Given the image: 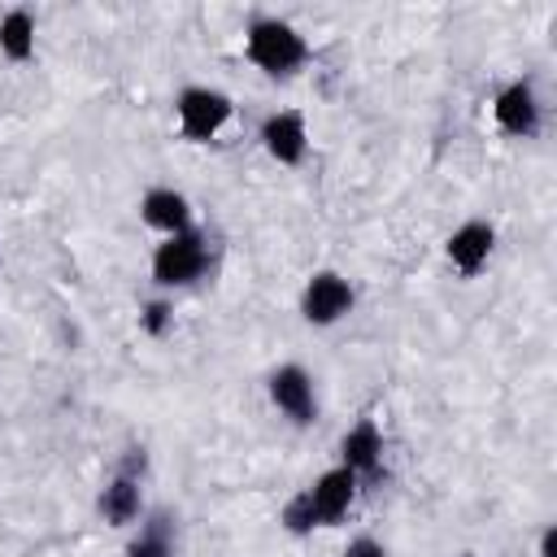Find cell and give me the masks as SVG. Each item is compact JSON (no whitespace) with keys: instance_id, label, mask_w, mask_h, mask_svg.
Here are the masks:
<instances>
[{"instance_id":"8fae6325","label":"cell","mask_w":557,"mask_h":557,"mask_svg":"<svg viewBox=\"0 0 557 557\" xmlns=\"http://www.w3.org/2000/svg\"><path fill=\"white\" fill-rule=\"evenodd\" d=\"M379 453H383V444H379V431H374V422H357L348 435H344V470H374L379 466Z\"/></svg>"},{"instance_id":"30bf717a","label":"cell","mask_w":557,"mask_h":557,"mask_svg":"<svg viewBox=\"0 0 557 557\" xmlns=\"http://www.w3.org/2000/svg\"><path fill=\"white\" fill-rule=\"evenodd\" d=\"M144 222L148 226H161L170 235H178L187 226V200L178 191H148L144 196Z\"/></svg>"},{"instance_id":"ba28073f","label":"cell","mask_w":557,"mask_h":557,"mask_svg":"<svg viewBox=\"0 0 557 557\" xmlns=\"http://www.w3.org/2000/svg\"><path fill=\"white\" fill-rule=\"evenodd\" d=\"M261 139H265L270 157H278V161H300V157H305V122H300V113H274V117L261 126Z\"/></svg>"},{"instance_id":"5b68a950","label":"cell","mask_w":557,"mask_h":557,"mask_svg":"<svg viewBox=\"0 0 557 557\" xmlns=\"http://www.w3.org/2000/svg\"><path fill=\"white\" fill-rule=\"evenodd\" d=\"M270 396H274V405H278L283 413H292L296 422H309V418H313V383H309V374H305L300 366L274 370Z\"/></svg>"},{"instance_id":"3957f363","label":"cell","mask_w":557,"mask_h":557,"mask_svg":"<svg viewBox=\"0 0 557 557\" xmlns=\"http://www.w3.org/2000/svg\"><path fill=\"white\" fill-rule=\"evenodd\" d=\"M226 117H231V100L222 91L191 87V91L178 96V122H183V135L187 139H209Z\"/></svg>"},{"instance_id":"2e32d148","label":"cell","mask_w":557,"mask_h":557,"mask_svg":"<svg viewBox=\"0 0 557 557\" xmlns=\"http://www.w3.org/2000/svg\"><path fill=\"white\" fill-rule=\"evenodd\" d=\"M344 557H387V553H383V548H379L374 540H352Z\"/></svg>"},{"instance_id":"9a60e30c","label":"cell","mask_w":557,"mask_h":557,"mask_svg":"<svg viewBox=\"0 0 557 557\" xmlns=\"http://www.w3.org/2000/svg\"><path fill=\"white\" fill-rule=\"evenodd\" d=\"M126 557H170V540H165V531L157 527V531L139 535V540L131 544V553H126Z\"/></svg>"},{"instance_id":"52a82bcc","label":"cell","mask_w":557,"mask_h":557,"mask_svg":"<svg viewBox=\"0 0 557 557\" xmlns=\"http://www.w3.org/2000/svg\"><path fill=\"white\" fill-rule=\"evenodd\" d=\"M352 487H357V474H352V470H331V474H322V479H318V487L309 492L318 522H335V518L348 509Z\"/></svg>"},{"instance_id":"8992f818","label":"cell","mask_w":557,"mask_h":557,"mask_svg":"<svg viewBox=\"0 0 557 557\" xmlns=\"http://www.w3.org/2000/svg\"><path fill=\"white\" fill-rule=\"evenodd\" d=\"M496 122L509 131V135H531L540 126V109H535V96L527 83H513L500 91L496 100Z\"/></svg>"},{"instance_id":"ac0fdd59","label":"cell","mask_w":557,"mask_h":557,"mask_svg":"<svg viewBox=\"0 0 557 557\" xmlns=\"http://www.w3.org/2000/svg\"><path fill=\"white\" fill-rule=\"evenodd\" d=\"M540 548H544V557H557V531H544V544Z\"/></svg>"},{"instance_id":"4fadbf2b","label":"cell","mask_w":557,"mask_h":557,"mask_svg":"<svg viewBox=\"0 0 557 557\" xmlns=\"http://www.w3.org/2000/svg\"><path fill=\"white\" fill-rule=\"evenodd\" d=\"M100 509H104V518H109L113 527H126V522L139 513V492H135V483H131V479H117L113 487H104Z\"/></svg>"},{"instance_id":"e0dca14e","label":"cell","mask_w":557,"mask_h":557,"mask_svg":"<svg viewBox=\"0 0 557 557\" xmlns=\"http://www.w3.org/2000/svg\"><path fill=\"white\" fill-rule=\"evenodd\" d=\"M165 313H170L165 305H148V318H144V326H148V331H161V326H165Z\"/></svg>"},{"instance_id":"7c38bea8","label":"cell","mask_w":557,"mask_h":557,"mask_svg":"<svg viewBox=\"0 0 557 557\" xmlns=\"http://www.w3.org/2000/svg\"><path fill=\"white\" fill-rule=\"evenodd\" d=\"M0 48H4L13 61H26V57L35 52V22H30V13L13 9V13L0 22Z\"/></svg>"},{"instance_id":"6da1fadb","label":"cell","mask_w":557,"mask_h":557,"mask_svg":"<svg viewBox=\"0 0 557 557\" xmlns=\"http://www.w3.org/2000/svg\"><path fill=\"white\" fill-rule=\"evenodd\" d=\"M248 57L270 74H287L305 61V39L287 22H257L248 35Z\"/></svg>"},{"instance_id":"5bb4252c","label":"cell","mask_w":557,"mask_h":557,"mask_svg":"<svg viewBox=\"0 0 557 557\" xmlns=\"http://www.w3.org/2000/svg\"><path fill=\"white\" fill-rule=\"evenodd\" d=\"M283 522L292 527V531H309L313 522H318V513H313V500H309V492L305 496H296L287 509H283Z\"/></svg>"},{"instance_id":"9c48e42d","label":"cell","mask_w":557,"mask_h":557,"mask_svg":"<svg viewBox=\"0 0 557 557\" xmlns=\"http://www.w3.org/2000/svg\"><path fill=\"white\" fill-rule=\"evenodd\" d=\"M487 252H492V226H483V222H466V226L448 239V257H453L466 274H474V270L487 261Z\"/></svg>"},{"instance_id":"277c9868","label":"cell","mask_w":557,"mask_h":557,"mask_svg":"<svg viewBox=\"0 0 557 557\" xmlns=\"http://www.w3.org/2000/svg\"><path fill=\"white\" fill-rule=\"evenodd\" d=\"M348 305H352V292H348V283L339 278V274H313V283L305 287V318L309 322H318V326H326V322H335L339 313H348Z\"/></svg>"},{"instance_id":"7a4b0ae2","label":"cell","mask_w":557,"mask_h":557,"mask_svg":"<svg viewBox=\"0 0 557 557\" xmlns=\"http://www.w3.org/2000/svg\"><path fill=\"white\" fill-rule=\"evenodd\" d=\"M200 270H205V244H200L196 235H187V231L170 235V239L157 248V257H152V274H157V283H165V287L191 283Z\"/></svg>"}]
</instances>
